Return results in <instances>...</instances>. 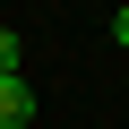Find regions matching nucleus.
<instances>
[{"label": "nucleus", "mask_w": 129, "mask_h": 129, "mask_svg": "<svg viewBox=\"0 0 129 129\" xmlns=\"http://www.w3.org/2000/svg\"><path fill=\"white\" fill-rule=\"evenodd\" d=\"M35 120V95H26V78H0V129H26Z\"/></svg>", "instance_id": "nucleus-1"}, {"label": "nucleus", "mask_w": 129, "mask_h": 129, "mask_svg": "<svg viewBox=\"0 0 129 129\" xmlns=\"http://www.w3.org/2000/svg\"><path fill=\"white\" fill-rule=\"evenodd\" d=\"M0 78H17V26H0Z\"/></svg>", "instance_id": "nucleus-2"}, {"label": "nucleus", "mask_w": 129, "mask_h": 129, "mask_svg": "<svg viewBox=\"0 0 129 129\" xmlns=\"http://www.w3.org/2000/svg\"><path fill=\"white\" fill-rule=\"evenodd\" d=\"M112 43L129 52V0H120V9H112Z\"/></svg>", "instance_id": "nucleus-3"}]
</instances>
